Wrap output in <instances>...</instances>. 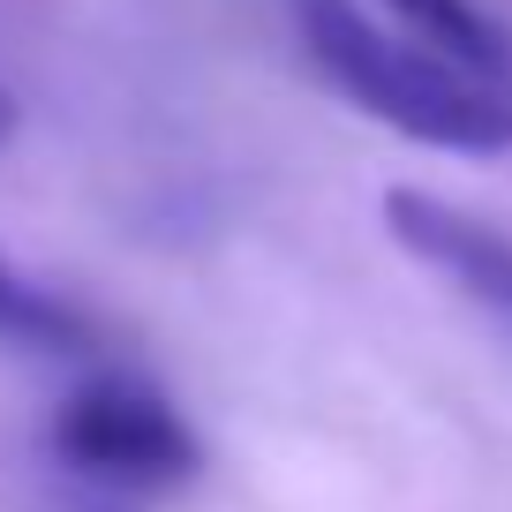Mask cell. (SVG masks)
I'll use <instances>...</instances> for the list:
<instances>
[{"instance_id":"1","label":"cell","mask_w":512,"mask_h":512,"mask_svg":"<svg viewBox=\"0 0 512 512\" xmlns=\"http://www.w3.org/2000/svg\"><path fill=\"white\" fill-rule=\"evenodd\" d=\"M294 38L309 68L332 83L369 121L400 128L407 144L460 151V159H497L512 151V91L467 76L460 61L415 46L407 31H384L362 0H287Z\"/></svg>"},{"instance_id":"2","label":"cell","mask_w":512,"mask_h":512,"mask_svg":"<svg viewBox=\"0 0 512 512\" xmlns=\"http://www.w3.org/2000/svg\"><path fill=\"white\" fill-rule=\"evenodd\" d=\"M46 467L106 512H144L204 475V445L151 377L91 369L46 415Z\"/></svg>"},{"instance_id":"3","label":"cell","mask_w":512,"mask_h":512,"mask_svg":"<svg viewBox=\"0 0 512 512\" xmlns=\"http://www.w3.org/2000/svg\"><path fill=\"white\" fill-rule=\"evenodd\" d=\"M384 226L415 264H430L445 287H460L482 317L512 332V234L475 211L445 204L430 189H384Z\"/></svg>"},{"instance_id":"4","label":"cell","mask_w":512,"mask_h":512,"mask_svg":"<svg viewBox=\"0 0 512 512\" xmlns=\"http://www.w3.org/2000/svg\"><path fill=\"white\" fill-rule=\"evenodd\" d=\"M377 8L400 16V31L415 38V46H430V53H445V61H460L467 76L512 91V31L482 0H377Z\"/></svg>"},{"instance_id":"5","label":"cell","mask_w":512,"mask_h":512,"mask_svg":"<svg viewBox=\"0 0 512 512\" xmlns=\"http://www.w3.org/2000/svg\"><path fill=\"white\" fill-rule=\"evenodd\" d=\"M0 347H16V354H91L98 332L76 302L46 294L38 279H23L0 256Z\"/></svg>"},{"instance_id":"6","label":"cell","mask_w":512,"mask_h":512,"mask_svg":"<svg viewBox=\"0 0 512 512\" xmlns=\"http://www.w3.org/2000/svg\"><path fill=\"white\" fill-rule=\"evenodd\" d=\"M16 128H23V106H16V91L0 83V144H16Z\"/></svg>"}]
</instances>
